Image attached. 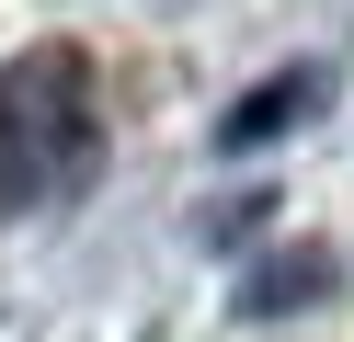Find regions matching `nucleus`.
<instances>
[{
	"instance_id": "f257e3e1",
	"label": "nucleus",
	"mask_w": 354,
	"mask_h": 342,
	"mask_svg": "<svg viewBox=\"0 0 354 342\" xmlns=\"http://www.w3.org/2000/svg\"><path fill=\"white\" fill-rule=\"evenodd\" d=\"M103 171V114H92V57L69 35L0 57V217L80 194Z\"/></svg>"
}]
</instances>
